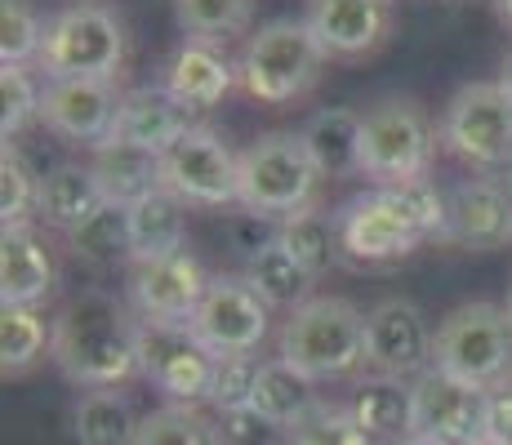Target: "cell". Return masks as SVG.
Returning <instances> with one entry per match:
<instances>
[{
	"label": "cell",
	"instance_id": "836d02e7",
	"mask_svg": "<svg viewBox=\"0 0 512 445\" xmlns=\"http://www.w3.org/2000/svg\"><path fill=\"white\" fill-rule=\"evenodd\" d=\"M49 23H41L32 0H0V63L23 67L27 58H41Z\"/></svg>",
	"mask_w": 512,
	"mask_h": 445
},
{
	"label": "cell",
	"instance_id": "bcb514c9",
	"mask_svg": "<svg viewBox=\"0 0 512 445\" xmlns=\"http://www.w3.org/2000/svg\"><path fill=\"white\" fill-rule=\"evenodd\" d=\"M397 445H428V441H419V437H406V441H397Z\"/></svg>",
	"mask_w": 512,
	"mask_h": 445
},
{
	"label": "cell",
	"instance_id": "60d3db41",
	"mask_svg": "<svg viewBox=\"0 0 512 445\" xmlns=\"http://www.w3.org/2000/svg\"><path fill=\"white\" fill-rule=\"evenodd\" d=\"M228 241H232V250L236 254H259V250H268L272 241H277V227H272V219H263V214H236V219L228 223Z\"/></svg>",
	"mask_w": 512,
	"mask_h": 445
},
{
	"label": "cell",
	"instance_id": "8992f818",
	"mask_svg": "<svg viewBox=\"0 0 512 445\" xmlns=\"http://www.w3.org/2000/svg\"><path fill=\"white\" fill-rule=\"evenodd\" d=\"M437 134L415 98H383L361 116V174L374 187L428 178Z\"/></svg>",
	"mask_w": 512,
	"mask_h": 445
},
{
	"label": "cell",
	"instance_id": "e575fe53",
	"mask_svg": "<svg viewBox=\"0 0 512 445\" xmlns=\"http://www.w3.org/2000/svg\"><path fill=\"white\" fill-rule=\"evenodd\" d=\"M285 445H374L366 437L357 419H352L348 405H326L321 401L308 419H299L285 432Z\"/></svg>",
	"mask_w": 512,
	"mask_h": 445
},
{
	"label": "cell",
	"instance_id": "ffe728a7",
	"mask_svg": "<svg viewBox=\"0 0 512 445\" xmlns=\"http://www.w3.org/2000/svg\"><path fill=\"white\" fill-rule=\"evenodd\" d=\"M54 290V259L32 227L0 232V303L5 308H36Z\"/></svg>",
	"mask_w": 512,
	"mask_h": 445
},
{
	"label": "cell",
	"instance_id": "ab89813d",
	"mask_svg": "<svg viewBox=\"0 0 512 445\" xmlns=\"http://www.w3.org/2000/svg\"><path fill=\"white\" fill-rule=\"evenodd\" d=\"M214 428L223 445H281L285 428L259 414L254 405H232V410H214Z\"/></svg>",
	"mask_w": 512,
	"mask_h": 445
},
{
	"label": "cell",
	"instance_id": "30bf717a",
	"mask_svg": "<svg viewBox=\"0 0 512 445\" xmlns=\"http://www.w3.org/2000/svg\"><path fill=\"white\" fill-rule=\"evenodd\" d=\"M236 183H241V156H232V147L205 125H192L161 156V187H170L187 205H232Z\"/></svg>",
	"mask_w": 512,
	"mask_h": 445
},
{
	"label": "cell",
	"instance_id": "7bdbcfd3",
	"mask_svg": "<svg viewBox=\"0 0 512 445\" xmlns=\"http://www.w3.org/2000/svg\"><path fill=\"white\" fill-rule=\"evenodd\" d=\"M499 85L512 94V45H508V54H504V76H499Z\"/></svg>",
	"mask_w": 512,
	"mask_h": 445
},
{
	"label": "cell",
	"instance_id": "5bb4252c",
	"mask_svg": "<svg viewBox=\"0 0 512 445\" xmlns=\"http://www.w3.org/2000/svg\"><path fill=\"white\" fill-rule=\"evenodd\" d=\"M130 303L139 321H161V325H192L201 308L210 276L187 250L165 254V259H139L130 267Z\"/></svg>",
	"mask_w": 512,
	"mask_h": 445
},
{
	"label": "cell",
	"instance_id": "44dd1931",
	"mask_svg": "<svg viewBox=\"0 0 512 445\" xmlns=\"http://www.w3.org/2000/svg\"><path fill=\"white\" fill-rule=\"evenodd\" d=\"M232 81H236L232 63L219 54L214 41H183L170 72H165V89L179 98L187 112H205V107L223 103Z\"/></svg>",
	"mask_w": 512,
	"mask_h": 445
},
{
	"label": "cell",
	"instance_id": "d6a6232c",
	"mask_svg": "<svg viewBox=\"0 0 512 445\" xmlns=\"http://www.w3.org/2000/svg\"><path fill=\"white\" fill-rule=\"evenodd\" d=\"M134 445H223L214 419H205L196 405H161L147 410L139 423V441Z\"/></svg>",
	"mask_w": 512,
	"mask_h": 445
},
{
	"label": "cell",
	"instance_id": "681fc988",
	"mask_svg": "<svg viewBox=\"0 0 512 445\" xmlns=\"http://www.w3.org/2000/svg\"><path fill=\"white\" fill-rule=\"evenodd\" d=\"M504 383H508V388H512V374H508V379H504Z\"/></svg>",
	"mask_w": 512,
	"mask_h": 445
},
{
	"label": "cell",
	"instance_id": "5b68a950",
	"mask_svg": "<svg viewBox=\"0 0 512 445\" xmlns=\"http://www.w3.org/2000/svg\"><path fill=\"white\" fill-rule=\"evenodd\" d=\"M432 370L477 388H495L512 374V321L499 303H459L432 334Z\"/></svg>",
	"mask_w": 512,
	"mask_h": 445
},
{
	"label": "cell",
	"instance_id": "52a82bcc",
	"mask_svg": "<svg viewBox=\"0 0 512 445\" xmlns=\"http://www.w3.org/2000/svg\"><path fill=\"white\" fill-rule=\"evenodd\" d=\"M125 63L121 18L107 5H72L49 23L41 72L49 81H116Z\"/></svg>",
	"mask_w": 512,
	"mask_h": 445
},
{
	"label": "cell",
	"instance_id": "7dc6e473",
	"mask_svg": "<svg viewBox=\"0 0 512 445\" xmlns=\"http://www.w3.org/2000/svg\"><path fill=\"white\" fill-rule=\"evenodd\" d=\"M472 445H495V441H486V437H481V441H472Z\"/></svg>",
	"mask_w": 512,
	"mask_h": 445
},
{
	"label": "cell",
	"instance_id": "f546056e",
	"mask_svg": "<svg viewBox=\"0 0 512 445\" xmlns=\"http://www.w3.org/2000/svg\"><path fill=\"white\" fill-rule=\"evenodd\" d=\"M76 259L94 263V267H112L116 259H130V210L116 201H107L94 219H85L76 232H67Z\"/></svg>",
	"mask_w": 512,
	"mask_h": 445
},
{
	"label": "cell",
	"instance_id": "9c48e42d",
	"mask_svg": "<svg viewBox=\"0 0 512 445\" xmlns=\"http://www.w3.org/2000/svg\"><path fill=\"white\" fill-rule=\"evenodd\" d=\"M214 365H219V356L196 339L192 325L139 321V374L174 405L210 401Z\"/></svg>",
	"mask_w": 512,
	"mask_h": 445
},
{
	"label": "cell",
	"instance_id": "b9f144b4",
	"mask_svg": "<svg viewBox=\"0 0 512 445\" xmlns=\"http://www.w3.org/2000/svg\"><path fill=\"white\" fill-rule=\"evenodd\" d=\"M486 441L512 445V388L508 383H495L486 392Z\"/></svg>",
	"mask_w": 512,
	"mask_h": 445
},
{
	"label": "cell",
	"instance_id": "4fadbf2b",
	"mask_svg": "<svg viewBox=\"0 0 512 445\" xmlns=\"http://www.w3.org/2000/svg\"><path fill=\"white\" fill-rule=\"evenodd\" d=\"M415 437L428 445H472L486 437V392L455 374L428 370L415 383Z\"/></svg>",
	"mask_w": 512,
	"mask_h": 445
},
{
	"label": "cell",
	"instance_id": "484cf974",
	"mask_svg": "<svg viewBox=\"0 0 512 445\" xmlns=\"http://www.w3.org/2000/svg\"><path fill=\"white\" fill-rule=\"evenodd\" d=\"M303 147L317 161L321 178H352L361 174V116L348 107H326L303 125Z\"/></svg>",
	"mask_w": 512,
	"mask_h": 445
},
{
	"label": "cell",
	"instance_id": "9a60e30c",
	"mask_svg": "<svg viewBox=\"0 0 512 445\" xmlns=\"http://www.w3.org/2000/svg\"><path fill=\"white\" fill-rule=\"evenodd\" d=\"M366 365L383 379L432 370V334L410 299H383L366 312Z\"/></svg>",
	"mask_w": 512,
	"mask_h": 445
},
{
	"label": "cell",
	"instance_id": "e0dca14e",
	"mask_svg": "<svg viewBox=\"0 0 512 445\" xmlns=\"http://www.w3.org/2000/svg\"><path fill=\"white\" fill-rule=\"evenodd\" d=\"M446 201H450V232H446L450 245H464L472 254L512 245V192H508V183L468 178V183H459Z\"/></svg>",
	"mask_w": 512,
	"mask_h": 445
},
{
	"label": "cell",
	"instance_id": "1f68e13d",
	"mask_svg": "<svg viewBox=\"0 0 512 445\" xmlns=\"http://www.w3.org/2000/svg\"><path fill=\"white\" fill-rule=\"evenodd\" d=\"M49 343H54V325H45L36 308H0V370H5V379L32 370Z\"/></svg>",
	"mask_w": 512,
	"mask_h": 445
},
{
	"label": "cell",
	"instance_id": "7c38bea8",
	"mask_svg": "<svg viewBox=\"0 0 512 445\" xmlns=\"http://www.w3.org/2000/svg\"><path fill=\"white\" fill-rule=\"evenodd\" d=\"M268 312L272 308L245 276H210V290L192 316V330L214 356L259 352V343L268 339Z\"/></svg>",
	"mask_w": 512,
	"mask_h": 445
},
{
	"label": "cell",
	"instance_id": "d6986e66",
	"mask_svg": "<svg viewBox=\"0 0 512 445\" xmlns=\"http://www.w3.org/2000/svg\"><path fill=\"white\" fill-rule=\"evenodd\" d=\"M187 130H192V112H187L170 89L165 85H139L121 98L112 138L116 143H130V147H143V152L165 156Z\"/></svg>",
	"mask_w": 512,
	"mask_h": 445
},
{
	"label": "cell",
	"instance_id": "7a4b0ae2",
	"mask_svg": "<svg viewBox=\"0 0 512 445\" xmlns=\"http://www.w3.org/2000/svg\"><path fill=\"white\" fill-rule=\"evenodd\" d=\"M281 361L308 379H343L366 365V316L348 299L312 294L281 325Z\"/></svg>",
	"mask_w": 512,
	"mask_h": 445
},
{
	"label": "cell",
	"instance_id": "2e32d148",
	"mask_svg": "<svg viewBox=\"0 0 512 445\" xmlns=\"http://www.w3.org/2000/svg\"><path fill=\"white\" fill-rule=\"evenodd\" d=\"M116 81H49L41 98V121L72 143H107L121 112Z\"/></svg>",
	"mask_w": 512,
	"mask_h": 445
},
{
	"label": "cell",
	"instance_id": "603a6c76",
	"mask_svg": "<svg viewBox=\"0 0 512 445\" xmlns=\"http://www.w3.org/2000/svg\"><path fill=\"white\" fill-rule=\"evenodd\" d=\"M187 241V201L170 192V187H156L143 201L130 205V259H165V254H179Z\"/></svg>",
	"mask_w": 512,
	"mask_h": 445
},
{
	"label": "cell",
	"instance_id": "4316f807",
	"mask_svg": "<svg viewBox=\"0 0 512 445\" xmlns=\"http://www.w3.org/2000/svg\"><path fill=\"white\" fill-rule=\"evenodd\" d=\"M250 405L259 414H268L272 423H281L285 432L294 428L299 419H308L317 410V379H308L303 370H294L290 361L272 356V361L259 365V379H254V397Z\"/></svg>",
	"mask_w": 512,
	"mask_h": 445
},
{
	"label": "cell",
	"instance_id": "d4e9b609",
	"mask_svg": "<svg viewBox=\"0 0 512 445\" xmlns=\"http://www.w3.org/2000/svg\"><path fill=\"white\" fill-rule=\"evenodd\" d=\"M107 205L103 187H98L94 170L85 165H54L41 178V201H36V214L58 227V232H76L85 219H94L98 210Z\"/></svg>",
	"mask_w": 512,
	"mask_h": 445
},
{
	"label": "cell",
	"instance_id": "6da1fadb",
	"mask_svg": "<svg viewBox=\"0 0 512 445\" xmlns=\"http://www.w3.org/2000/svg\"><path fill=\"white\" fill-rule=\"evenodd\" d=\"M49 356L76 388H121L139 374V321L116 294L85 290L58 308Z\"/></svg>",
	"mask_w": 512,
	"mask_h": 445
},
{
	"label": "cell",
	"instance_id": "ba28073f",
	"mask_svg": "<svg viewBox=\"0 0 512 445\" xmlns=\"http://www.w3.org/2000/svg\"><path fill=\"white\" fill-rule=\"evenodd\" d=\"M441 143L472 170H512V94L499 81L455 89L441 116Z\"/></svg>",
	"mask_w": 512,
	"mask_h": 445
},
{
	"label": "cell",
	"instance_id": "f6af8a7d",
	"mask_svg": "<svg viewBox=\"0 0 512 445\" xmlns=\"http://www.w3.org/2000/svg\"><path fill=\"white\" fill-rule=\"evenodd\" d=\"M504 312H508V321H512V285H508V303H504Z\"/></svg>",
	"mask_w": 512,
	"mask_h": 445
},
{
	"label": "cell",
	"instance_id": "7402d4cb",
	"mask_svg": "<svg viewBox=\"0 0 512 445\" xmlns=\"http://www.w3.org/2000/svg\"><path fill=\"white\" fill-rule=\"evenodd\" d=\"M352 419L366 428L370 441H406L415 437V388H406V379H361L357 397H352Z\"/></svg>",
	"mask_w": 512,
	"mask_h": 445
},
{
	"label": "cell",
	"instance_id": "f35d334b",
	"mask_svg": "<svg viewBox=\"0 0 512 445\" xmlns=\"http://www.w3.org/2000/svg\"><path fill=\"white\" fill-rule=\"evenodd\" d=\"M259 356L254 352H232L219 356L214 365V383H210V405L214 410H232V405H250L254 397V379H259Z\"/></svg>",
	"mask_w": 512,
	"mask_h": 445
},
{
	"label": "cell",
	"instance_id": "3957f363",
	"mask_svg": "<svg viewBox=\"0 0 512 445\" xmlns=\"http://www.w3.org/2000/svg\"><path fill=\"white\" fill-rule=\"evenodd\" d=\"M321 63H326V54H321L312 27L299 23V18H277V23H263L245 41L236 81L245 85L250 98L281 107L308 94L312 81L321 76Z\"/></svg>",
	"mask_w": 512,
	"mask_h": 445
},
{
	"label": "cell",
	"instance_id": "83f0119b",
	"mask_svg": "<svg viewBox=\"0 0 512 445\" xmlns=\"http://www.w3.org/2000/svg\"><path fill=\"white\" fill-rule=\"evenodd\" d=\"M139 423L143 414L116 388L85 392L72 410V432L81 445H134L139 441Z\"/></svg>",
	"mask_w": 512,
	"mask_h": 445
},
{
	"label": "cell",
	"instance_id": "f1b7e54d",
	"mask_svg": "<svg viewBox=\"0 0 512 445\" xmlns=\"http://www.w3.org/2000/svg\"><path fill=\"white\" fill-rule=\"evenodd\" d=\"M245 281L259 290V299L268 303V308H299V303H308V285L317 281V276L308 272L299 259H294L285 245L272 241L268 250H259L250 259V267H245Z\"/></svg>",
	"mask_w": 512,
	"mask_h": 445
},
{
	"label": "cell",
	"instance_id": "74e56055",
	"mask_svg": "<svg viewBox=\"0 0 512 445\" xmlns=\"http://www.w3.org/2000/svg\"><path fill=\"white\" fill-rule=\"evenodd\" d=\"M41 98L45 94L36 89L27 67L0 63V134H5V143H9V134H18L32 116H41Z\"/></svg>",
	"mask_w": 512,
	"mask_h": 445
},
{
	"label": "cell",
	"instance_id": "c3c4849f",
	"mask_svg": "<svg viewBox=\"0 0 512 445\" xmlns=\"http://www.w3.org/2000/svg\"><path fill=\"white\" fill-rule=\"evenodd\" d=\"M508 192H512V170H508Z\"/></svg>",
	"mask_w": 512,
	"mask_h": 445
},
{
	"label": "cell",
	"instance_id": "4dcf8cb0",
	"mask_svg": "<svg viewBox=\"0 0 512 445\" xmlns=\"http://www.w3.org/2000/svg\"><path fill=\"white\" fill-rule=\"evenodd\" d=\"M277 245H285L312 276H321L334 263V254H339V223L308 205V210L277 223Z\"/></svg>",
	"mask_w": 512,
	"mask_h": 445
},
{
	"label": "cell",
	"instance_id": "8fae6325",
	"mask_svg": "<svg viewBox=\"0 0 512 445\" xmlns=\"http://www.w3.org/2000/svg\"><path fill=\"white\" fill-rule=\"evenodd\" d=\"M339 250L352 263H392L415 254V245L423 241V232L410 223V214L401 210V201L388 187H370V192L352 196L339 214Z\"/></svg>",
	"mask_w": 512,
	"mask_h": 445
},
{
	"label": "cell",
	"instance_id": "8d00e7d4",
	"mask_svg": "<svg viewBox=\"0 0 512 445\" xmlns=\"http://www.w3.org/2000/svg\"><path fill=\"white\" fill-rule=\"evenodd\" d=\"M36 201H41V178L5 147V156H0V223L27 227V219L36 214Z\"/></svg>",
	"mask_w": 512,
	"mask_h": 445
},
{
	"label": "cell",
	"instance_id": "ac0fdd59",
	"mask_svg": "<svg viewBox=\"0 0 512 445\" xmlns=\"http://www.w3.org/2000/svg\"><path fill=\"white\" fill-rule=\"evenodd\" d=\"M326 58H361L383 45L392 27L388 0H312L308 18Z\"/></svg>",
	"mask_w": 512,
	"mask_h": 445
},
{
	"label": "cell",
	"instance_id": "d590c367",
	"mask_svg": "<svg viewBox=\"0 0 512 445\" xmlns=\"http://www.w3.org/2000/svg\"><path fill=\"white\" fill-rule=\"evenodd\" d=\"M187 41H219L228 32H241L250 18V0H174Z\"/></svg>",
	"mask_w": 512,
	"mask_h": 445
},
{
	"label": "cell",
	"instance_id": "cb8c5ba5",
	"mask_svg": "<svg viewBox=\"0 0 512 445\" xmlns=\"http://www.w3.org/2000/svg\"><path fill=\"white\" fill-rule=\"evenodd\" d=\"M90 170H94L107 201L125 205V210L161 187V156L143 152V147H130V143H116V138H107V143L94 147Z\"/></svg>",
	"mask_w": 512,
	"mask_h": 445
},
{
	"label": "cell",
	"instance_id": "277c9868",
	"mask_svg": "<svg viewBox=\"0 0 512 445\" xmlns=\"http://www.w3.org/2000/svg\"><path fill=\"white\" fill-rule=\"evenodd\" d=\"M317 178L321 170L303 147V134H263L241 152L236 205H245L250 214H263V219H290V214L308 210Z\"/></svg>",
	"mask_w": 512,
	"mask_h": 445
},
{
	"label": "cell",
	"instance_id": "ee69618b",
	"mask_svg": "<svg viewBox=\"0 0 512 445\" xmlns=\"http://www.w3.org/2000/svg\"><path fill=\"white\" fill-rule=\"evenodd\" d=\"M495 9H499V14H504L508 23H512V0H495Z\"/></svg>",
	"mask_w": 512,
	"mask_h": 445
}]
</instances>
